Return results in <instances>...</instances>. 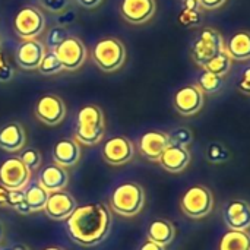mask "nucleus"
<instances>
[{
	"instance_id": "obj_33",
	"label": "nucleus",
	"mask_w": 250,
	"mask_h": 250,
	"mask_svg": "<svg viewBox=\"0 0 250 250\" xmlns=\"http://www.w3.org/2000/svg\"><path fill=\"white\" fill-rule=\"evenodd\" d=\"M67 32L63 26H54L50 29L48 35H47V45L50 47V50H54L62 41H64L67 38Z\"/></svg>"
},
{
	"instance_id": "obj_41",
	"label": "nucleus",
	"mask_w": 250,
	"mask_h": 250,
	"mask_svg": "<svg viewBox=\"0 0 250 250\" xmlns=\"http://www.w3.org/2000/svg\"><path fill=\"white\" fill-rule=\"evenodd\" d=\"M7 198H9V189L0 185V207H7Z\"/></svg>"
},
{
	"instance_id": "obj_44",
	"label": "nucleus",
	"mask_w": 250,
	"mask_h": 250,
	"mask_svg": "<svg viewBox=\"0 0 250 250\" xmlns=\"http://www.w3.org/2000/svg\"><path fill=\"white\" fill-rule=\"evenodd\" d=\"M42 250H64V249L57 248V246H48V248H45V249H42Z\"/></svg>"
},
{
	"instance_id": "obj_32",
	"label": "nucleus",
	"mask_w": 250,
	"mask_h": 250,
	"mask_svg": "<svg viewBox=\"0 0 250 250\" xmlns=\"http://www.w3.org/2000/svg\"><path fill=\"white\" fill-rule=\"evenodd\" d=\"M177 19H179L180 25L190 28V26L199 25L202 16H201V12H199V10H188V9H183V10L180 12V15H179Z\"/></svg>"
},
{
	"instance_id": "obj_20",
	"label": "nucleus",
	"mask_w": 250,
	"mask_h": 250,
	"mask_svg": "<svg viewBox=\"0 0 250 250\" xmlns=\"http://www.w3.org/2000/svg\"><path fill=\"white\" fill-rule=\"evenodd\" d=\"M26 144V133L21 123L10 122L0 127V148L7 152L22 151Z\"/></svg>"
},
{
	"instance_id": "obj_27",
	"label": "nucleus",
	"mask_w": 250,
	"mask_h": 250,
	"mask_svg": "<svg viewBox=\"0 0 250 250\" xmlns=\"http://www.w3.org/2000/svg\"><path fill=\"white\" fill-rule=\"evenodd\" d=\"M207 160L212 164H223L231 158V152L221 142H211L207 148Z\"/></svg>"
},
{
	"instance_id": "obj_34",
	"label": "nucleus",
	"mask_w": 250,
	"mask_h": 250,
	"mask_svg": "<svg viewBox=\"0 0 250 250\" xmlns=\"http://www.w3.org/2000/svg\"><path fill=\"white\" fill-rule=\"evenodd\" d=\"M15 76V70L12 64L6 60L4 54L0 48V82H10Z\"/></svg>"
},
{
	"instance_id": "obj_9",
	"label": "nucleus",
	"mask_w": 250,
	"mask_h": 250,
	"mask_svg": "<svg viewBox=\"0 0 250 250\" xmlns=\"http://www.w3.org/2000/svg\"><path fill=\"white\" fill-rule=\"evenodd\" d=\"M60 60L63 70H78L86 62L88 48L78 37H67L53 50Z\"/></svg>"
},
{
	"instance_id": "obj_31",
	"label": "nucleus",
	"mask_w": 250,
	"mask_h": 250,
	"mask_svg": "<svg viewBox=\"0 0 250 250\" xmlns=\"http://www.w3.org/2000/svg\"><path fill=\"white\" fill-rule=\"evenodd\" d=\"M21 161L32 171L35 168H40L41 166V154L35 148H26L21 152L19 155Z\"/></svg>"
},
{
	"instance_id": "obj_37",
	"label": "nucleus",
	"mask_w": 250,
	"mask_h": 250,
	"mask_svg": "<svg viewBox=\"0 0 250 250\" xmlns=\"http://www.w3.org/2000/svg\"><path fill=\"white\" fill-rule=\"evenodd\" d=\"M227 0H199L201 3V7L204 9H208V10H214V9H218L221 7Z\"/></svg>"
},
{
	"instance_id": "obj_45",
	"label": "nucleus",
	"mask_w": 250,
	"mask_h": 250,
	"mask_svg": "<svg viewBox=\"0 0 250 250\" xmlns=\"http://www.w3.org/2000/svg\"><path fill=\"white\" fill-rule=\"evenodd\" d=\"M0 47H1V40H0Z\"/></svg>"
},
{
	"instance_id": "obj_19",
	"label": "nucleus",
	"mask_w": 250,
	"mask_h": 250,
	"mask_svg": "<svg viewBox=\"0 0 250 250\" xmlns=\"http://www.w3.org/2000/svg\"><path fill=\"white\" fill-rule=\"evenodd\" d=\"M158 163L168 173H182L190 163V152L188 148L168 145L158 158Z\"/></svg>"
},
{
	"instance_id": "obj_18",
	"label": "nucleus",
	"mask_w": 250,
	"mask_h": 250,
	"mask_svg": "<svg viewBox=\"0 0 250 250\" xmlns=\"http://www.w3.org/2000/svg\"><path fill=\"white\" fill-rule=\"evenodd\" d=\"M69 183V173L64 167L57 164H48L38 173V185L50 192L64 190Z\"/></svg>"
},
{
	"instance_id": "obj_7",
	"label": "nucleus",
	"mask_w": 250,
	"mask_h": 250,
	"mask_svg": "<svg viewBox=\"0 0 250 250\" xmlns=\"http://www.w3.org/2000/svg\"><path fill=\"white\" fill-rule=\"evenodd\" d=\"M45 28V18L42 12L32 6H25L18 10L13 19L15 34L22 40L37 38Z\"/></svg>"
},
{
	"instance_id": "obj_40",
	"label": "nucleus",
	"mask_w": 250,
	"mask_h": 250,
	"mask_svg": "<svg viewBox=\"0 0 250 250\" xmlns=\"http://www.w3.org/2000/svg\"><path fill=\"white\" fill-rule=\"evenodd\" d=\"M76 1H78L82 7L94 9V7H97V6H100L103 0H76Z\"/></svg>"
},
{
	"instance_id": "obj_38",
	"label": "nucleus",
	"mask_w": 250,
	"mask_h": 250,
	"mask_svg": "<svg viewBox=\"0 0 250 250\" xmlns=\"http://www.w3.org/2000/svg\"><path fill=\"white\" fill-rule=\"evenodd\" d=\"M138 250H166V248L161 246V245H157V243H154V242H151V240H145V242L139 246V249Z\"/></svg>"
},
{
	"instance_id": "obj_30",
	"label": "nucleus",
	"mask_w": 250,
	"mask_h": 250,
	"mask_svg": "<svg viewBox=\"0 0 250 250\" xmlns=\"http://www.w3.org/2000/svg\"><path fill=\"white\" fill-rule=\"evenodd\" d=\"M167 135H168V139H170V145H177V146L188 148L193 141V133L188 127H177V129L171 130Z\"/></svg>"
},
{
	"instance_id": "obj_28",
	"label": "nucleus",
	"mask_w": 250,
	"mask_h": 250,
	"mask_svg": "<svg viewBox=\"0 0 250 250\" xmlns=\"http://www.w3.org/2000/svg\"><path fill=\"white\" fill-rule=\"evenodd\" d=\"M37 70H38L41 75L51 76V75L60 73V72L63 70V66H62V63H60V60L57 59L56 53H54L53 50H48V51L44 54V57H42V60H41V63H40V66H38Z\"/></svg>"
},
{
	"instance_id": "obj_22",
	"label": "nucleus",
	"mask_w": 250,
	"mask_h": 250,
	"mask_svg": "<svg viewBox=\"0 0 250 250\" xmlns=\"http://www.w3.org/2000/svg\"><path fill=\"white\" fill-rule=\"evenodd\" d=\"M146 237H148V240L166 248L174 240L176 229H174L173 223H170L168 220L158 218L149 224V227L146 230Z\"/></svg>"
},
{
	"instance_id": "obj_25",
	"label": "nucleus",
	"mask_w": 250,
	"mask_h": 250,
	"mask_svg": "<svg viewBox=\"0 0 250 250\" xmlns=\"http://www.w3.org/2000/svg\"><path fill=\"white\" fill-rule=\"evenodd\" d=\"M23 195H25V204L29 208L31 212H38V211H44L47 199H48V192L45 189H42L38 182L37 183H29L25 189H23Z\"/></svg>"
},
{
	"instance_id": "obj_17",
	"label": "nucleus",
	"mask_w": 250,
	"mask_h": 250,
	"mask_svg": "<svg viewBox=\"0 0 250 250\" xmlns=\"http://www.w3.org/2000/svg\"><path fill=\"white\" fill-rule=\"evenodd\" d=\"M139 152L151 161H158L161 154L170 145L168 135L160 130H149L139 138Z\"/></svg>"
},
{
	"instance_id": "obj_5",
	"label": "nucleus",
	"mask_w": 250,
	"mask_h": 250,
	"mask_svg": "<svg viewBox=\"0 0 250 250\" xmlns=\"http://www.w3.org/2000/svg\"><path fill=\"white\" fill-rule=\"evenodd\" d=\"M180 209L189 218H205L214 209V195L207 186L195 185L182 195Z\"/></svg>"
},
{
	"instance_id": "obj_3",
	"label": "nucleus",
	"mask_w": 250,
	"mask_h": 250,
	"mask_svg": "<svg viewBox=\"0 0 250 250\" xmlns=\"http://www.w3.org/2000/svg\"><path fill=\"white\" fill-rule=\"evenodd\" d=\"M145 205V190L139 183L127 182L119 185L108 198V207L122 217L138 215Z\"/></svg>"
},
{
	"instance_id": "obj_36",
	"label": "nucleus",
	"mask_w": 250,
	"mask_h": 250,
	"mask_svg": "<svg viewBox=\"0 0 250 250\" xmlns=\"http://www.w3.org/2000/svg\"><path fill=\"white\" fill-rule=\"evenodd\" d=\"M239 89L243 92V94H248L250 95V67H248L239 82Z\"/></svg>"
},
{
	"instance_id": "obj_12",
	"label": "nucleus",
	"mask_w": 250,
	"mask_h": 250,
	"mask_svg": "<svg viewBox=\"0 0 250 250\" xmlns=\"http://www.w3.org/2000/svg\"><path fill=\"white\" fill-rule=\"evenodd\" d=\"M101 154L107 164L123 166L133 158L135 148L132 141L127 139L126 136H114L104 144Z\"/></svg>"
},
{
	"instance_id": "obj_15",
	"label": "nucleus",
	"mask_w": 250,
	"mask_h": 250,
	"mask_svg": "<svg viewBox=\"0 0 250 250\" xmlns=\"http://www.w3.org/2000/svg\"><path fill=\"white\" fill-rule=\"evenodd\" d=\"M157 10L155 0H122L120 15L133 25L146 23Z\"/></svg>"
},
{
	"instance_id": "obj_21",
	"label": "nucleus",
	"mask_w": 250,
	"mask_h": 250,
	"mask_svg": "<svg viewBox=\"0 0 250 250\" xmlns=\"http://www.w3.org/2000/svg\"><path fill=\"white\" fill-rule=\"evenodd\" d=\"M81 158V145L75 139H62L53 146V160L57 166L75 167Z\"/></svg>"
},
{
	"instance_id": "obj_10",
	"label": "nucleus",
	"mask_w": 250,
	"mask_h": 250,
	"mask_svg": "<svg viewBox=\"0 0 250 250\" xmlns=\"http://www.w3.org/2000/svg\"><path fill=\"white\" fill-rule=\"evenodd\" d=\"M34 113L41 123L47 126H57L66 117V105L59 95L45 94L35 103Z\"/></svg>"
},
{
	"instance_id": "obj_13",
	"label": "nucleus",
	"mask_w": 250,
	"mask_h": 250,
	"mask_svg": "<svg viewBox=\"0 0 250 250\" xmlns=\"http://www.w3.org/2000/svg\"><path fill=\"white\" fill-rule=\"evenodd\" d=\"M45 53V45L37 38L22 40L16 48L15 60L16 64L25 70H37Z\"/></svg>"
},
{
	"instance_id": "obj_23",
	"label": "nucleus",
	"mask_w": 250,
	"mask_h": 250,
	"mask_svg": "<svg viewBox=\"0 0 250 250\" xmlns=\"http://www.w3.org/2000/svg\"><path fill=\"white\" fill-rule=\"evenodd\" d=\"M224 50L230 54L233 60H248L250 59V32L239 31L236 32L224 45Z\"/></svg>"
},
{
	"instance_id": "obj_1",
	"label": "nucleus",
	"mask_w": 250,
	"mask_h": 250,
	"mask_svg": "<svg viewBox=\"0 0 250 250\" xmlns=\"http://www.w3.org/2000/svg\"><path fill=\"white\" fill-rule=\"evenodd\" d=\"M111 227V212L105 204H88L76 207L66 220V230L70 239L83 246L92 248L105 240Z\"/></svg>"
},
{
	"instance_id": "obj_39",
	"label": "nucleus",
	"mask_w": 250,
	"mask_h": 250,
	"mask_svg": "<svg viewBox=\"0 0 250 250\" xmlns=\"http://www.w3.org/2000/svg\"><path fill=\"white\" fill-rule=\"evenodd\" d=\"M201 3L199 0H183V9L188 10H199Z\"/></svg>"
},
{
	"instance_id": "obj_24",
	"label": "nucleus",
	"mask_w": 250,
	"mask_h": 250,
	"mask_svg": "<svg viewBox=\"0 0 250 250\" xmlns=\"http://www.w3.org/2000/svg\"><path fill=\"white\" fill-rule=\"evenodd\" d=\"M218 250H250L249 231L229 230L220 239Z\"/></svg>"
},
{
	"instance_id": "obj_29",
	"label": "nucleus",
	"mask_w": 250,
	"mask_h": 250,
	"mask_svg": "<svg viewBox=\"0 0 250 250\" xmlns=\"http://www.w3.org/2000/svg\"><path fill=\"white\" fill-rule=\"evenodd\" d=\"M223 78L221 76H217L214 73H209V72H202L201 76H199V81H198V86L201 88L202 92H207V94H214L217 91H220L223 88Z\"/></svg>"
},
{
	"instance_id": "obj_16",
	"label": "nucleus",
	"mask_w": 250,
	"mask_h": 250,
	"mask_svg": "<svg viewBox=\"0 0 250 250\" xmlns=\"http://www.w3.org/2000/svg\"><path fill=\"white\" fill-rule=\"evenodd\" d=\"M223 218L230 230L248 231L250 229V204L243 199L229 201L223 209Z\"/></svg>"
},
{
	"instance_id": "obj_42",
	"label": "nucleus",
	"mask_w": 250,
	"mask_h": 250,
	"mask_svg": "<svg viewBox=\"0 0 250 250\" xmlns=\"http://www.w3.org/2000/svg\"><path fill=\"white\" fill-rule=\"evenodd\" d=\"M3 250H29V248L22 245V243H15V245H12V246H9V248H6V249Z\"/></svg>"
},
{
	"instance_id": "obj_4",
	"label": "nucleus",
	"mask_w": 250,
	"mask_h": 250,
	"mask_svg": "<svg viewBox=\"0 0 250 250\" xmlns=\"http://www.w3.org/2000/svg\"><path fill=\"white\" fill-rule=\"evenodd\" d=\"M92 59L97 67L103 72H116L119 70L126 60L125 44L114 37L103 38L97 41L92 50Z\"/></svg>"
},
{
	"instance_id": "obj_26",
	"label": "nucleus",
	"mask_w": 250,
	"mask_h": 250,
	"mask_svg": "<svg viewBox=\"0 0 250 250\" xmlns=\"http://www.w3.org/2000/svg\"><path fill=\"white\" fill-rule=\"evenodd\" d=\"M231 64H233V59L230 57V54L226 50H223L215 57H212L208 63H205L202 66V69L205 72H209V73H214V75L223 78L230 72Z\"/></svg>"
},
{
	"instance_id": "obj_35",
	"label": "nucleus",
	"mask_w": 250,
	"mask_h": 250,
	"mask_svg": "<svg viewBox=\"0 0 250 250\" xmlns=\"http://www.w3.org/2000/svg\"><path fill=\"white\" fill-rule=\"evenodd\" d=\"M40 1L44 9H47L48 12L57 13V12H63L67 7L70 0H40Z\"/></svg>"
},
{
	"instance_id": "obj_8",
	"label": "nucleus",
	"mask_w": 250,
	"mask_h": 250,
	"mask_svg": "<svg viewBox=\"0 0 250 250\" xmlns=\"http://www.w3.org/2000/svg\"><path fill=\"white\" fill-rule=\"evenodd\" d=\"M31 182V170L19 157H10L0 164V185L9 190H23Z\"/></svg>"
},
{
	"instance_id": "obj_11",
	"label": "nucleus",
	"mask_w": 250,
	"mask_h": 250,
	"mask_svg": "<svg viewBox=\"0 0 250 250\" xmlns=\"http://www.w3.org/2000/svg\"><path fill=\"white\" fill-rule=\"evenodd\" d=\"M173 105L182 116H193L204 107V92L198 85H185L176 91Z\"/></svg>"
},
{
	"instance_id": "obj_43",
	"label": "nucleus",
	"mask_w": 250,
	"mask_h": 250,
	"mask_svg": "<svg viewBox=\"0 0 250 250\" xmlns=\"http://www.w3.org/2000/svg\"><path fill=\"white\" fill-rule=\"evenodd\" d=\"M3 236H4V226H3V223L0 221V245H1Z\"/></svg>"
},
{
	"instance_id": "obj_6",
	"label": "nucleus",
	"mask_w": 250,
	"mask_h": 250,
	"mask_svg": "<svg viewBox=\"0 0 250 250\" xmlns=\"http://www.w3.org/2000/svg\"><path fill=\"white\" fill-rule=\"evenodd\" d=\"M224 50V40L221 34L214 28H204L198 38L193 41L190 48V56L198 66H204L212 57Z\"/></svg>"
},
{
	"instance_id": "obj_14",
	"label": "nucleus",
	"mask_w": 250,
	"mask_h": 250,
	"mask_svg": "<svg viewBox=\"0 0 250 250\" xmlns=\"http://www.w3.org/2000/svg\"><path fill=\"white\" fill-rule=\"evenodd\" d=\"M76 207H78L76 199L69 192L57 190V192L48 193V199H47L44 211L50 220L63 221L72 215V212L76 209Z\"/></svg>"
},
{
	"instance_id": "obj_2",
	"label": "nucleus",
	"mask_w": 250,
	"mask_h": 250,
	"mask_svg": "<svg viewBox=\"0 0 250 250\" xmlns=\"http://www.w3.org/2000/svg\"><path fill=\"white\" fill-rule=\"evenodd\" d=\"M105 133V120L104 113L98 105L89 104L83 105L76 116V126H75V141L92 146L101 142Z\"/></svg>"
}]
</instances>
